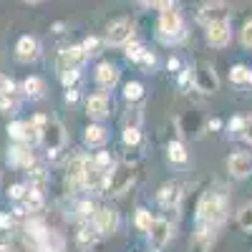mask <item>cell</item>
<instances>
[{"mask_svg": "<svg viewBox=\"0 0 252 252\" xmlns=\"http://www.w3.org/2000/svg\"><path fill=\"white\" fill-rule=\"evenodd\" d=\"M227 215V199L220 192H207L197 204V224L220 227Z\"/></svg>", "mask_w": 252, "mask_h": 252, "instance_id": "cell-1", "label": "cell"}, {"mask_svg": "<svg viewBox=\"0 0 252 252\" xmlns=\"http://www.w3.org/2000/svg\"><path fill=\"white\" fill-rule=\"evenodd\" d=\"M40 144L46 146V152L51 159H58V154L66 146V131L58 121H46V126L40 129Z\"/></svg>", "mask_w": 252, "mask_h": 252, "instance_id": "cell-2", "label": "cell"}, {"mask_svg": "<svg viewBox=\"0 0 252 252\" xmlns=\"http://www.w3.org/2000/svg\"><path fill=\"white\" fill-rule=\"evenodd\" d=\"M159 35H161V40H166V43L184 35V20H182L177 8L161 10V15H159Z\"/></svg>", "mask_w": 252, "mask_h": 252, "instance_id": "cell-3", "label": "cell"}, {"mask_svg": "<svg viewBox=\"0 0 252 252\" xmlns=\"http://www.w3.org/2000/svg\"><path fill=\"white\" fill-rule=\"evenodd\" d=\"M89 53L83 51V46H68L58 51V58H56V71L63 73V71H71V68H81L86 63Z\"/></svg>", "mask_w": 252, "mask_h": 252, "instance_id": "cell-4", "label": "cell"}, {"mask_svg": "<svg viewBox=\"0 0 252 252\" xmlns=\"http://www.w3.org/2000/svg\"><path fill=\"white\" fill-rule=\"evenodd\" d=\"M227 15H229V8L222 0H207V3H202L199 10H197V20L202 26L217 23V20H227Z\"/></svg>", "mask_w": 252, "mask_h": 252, "instance_id": "cell-5", "label": "cell"}, {"mask_svg": "<svg viewBox=\"0 0 252 252\" xmlns=\"http://www.w3.org/2000/svg\"><path fill=\"white\" fill-rule=\"evenodd\" d=\"M131 35H134V23L129 18L114 20V23L109 26V31H106V40L111 46H126L131 40Z\"/></svg>", "mask_w": 252, "mask_h": 252, "instance_id": "cell-6", "label": "cell"}, {"mask_svg": "<svg viewBox=\"0 0 252 252\" xmlns=\"http://www.w3.org/2000/svg\"><path fill=\"white\" fill-rule=\"evenodd\" d=\"M94 224L101 235H114L119 229V212H114L111 207H101L94 215Z\"/></svg>", "mask_w": 252, "mask_h": 252, "instance_id": "cell-7", "label": "cell"}, {"mask_svg": "<svg viewBox=\"0 0 252 252\" xmlns=\"http://www.w3.org/2000/svg\"><path fill=\"white\" fill-rule=\"evenodd\" d=\"M229 38H232V31H229L227 20H217V23H209L207 26V40H209V46L224 48L229 43Z\"/></svg>", "mask_w": 252, "mask_h": 252, "instance_id": "cell-8", "label": "cell"}, {"mask_svg": "<svg viewBox=\"0 0 252 252\" xmlns=\"http://www.w3.org/2000/svg\"><path fill=\"white\" fill-rule=\"evenodd\" d=\"M227 169H229V174L237 177V179L250 177V172H252V154H247V152L232 154V157L227 159Z\"/></svg>", "mask_w": 252, "mask_h": 252, "instance_id": "cell-9", "label": "cell"}, {"mask_svg": "<svg viewBox=\"0 0 252 252\" xmlns=\"http://www.w3.org/2000/svg\"><path fill=\"white\" fill-rule=\"evenodd\" d=\"M8 161H10L13 166H23V169H28V166L35 161V159H33V152H31V144L18 141L15 146H10V152H8Z\"/></svg>", "mask_w": 252, "mask_h": 252, "instance_id": "cell-10", "label": "cell"}, {"mask_svg": "<svg viewBox=\"0 0 252 252\" xmlns=\"http://www.w3.org/2000/svg\"><path fill=\"white\" fill-rule=\"evenodd\" d=\"M86 114H89V119H94V121L106 119V116H109V96H106V94H94V96H89V101H86Z\"/></svg>", "mask_w": 252, "mask_h": 252, "instance_id": "cell-11", "label": "cell"}, {"mask_svg": "<svg viewBox=\"0 0 252 252\" xmlns=\"http://www.w3.org/2000/svg\"><path fill=\"white\" fill-rule=\"evenodd\" d=\"M15 58L20 63H31L38 58V40L33 35H23V38H18V43H15Z\"/></svg>", "mask_w": 252, "mask_h": 252, "instance_id": "cell-12", "label": "cell"}, {"mask_svg": "<svg viewBox=\"0 0 252 252\" xmlns=\"http://www.w3.org/2000/svg\"><path fill=\"white\" fill-rule=\"evenodd\" d=\"M172 222L169 220H164V217H159V220H154L152 222V229H149V237H152V242L157 245V247H164L166 242L172 240Z\"/></svg>", "mask_w": 252, "mask_h": 252, "instance_id": "cell-13", "label": "cell"}, {"mask_svg": "<svg viewBox=\"0 0 252 252\" xmlns=\"http://www.w3.org/2000/svg\"><path fill=\"white\" fill-rule=\"evenodd\" d=\"M194 83H197V89H199V91H204V94H215V91H217V86H220L215 71L209 68V66H204V63L194 71Z\"/></svg>", "mask_w": 252, "mask_h": 252, "instance_id": "cell-14", "label": "cell"}, {"mask_svg": "<svg viewBox=\"0 0 252 252\" xmlns=\"http://www.w3.org/2000/svg\"><path fill=\"white\" fill-rule=\"evenodd\" d=\"M215 237H217V227H212V224H197V232H194L192 245L199 252H207L209 247L215 245Z\"/></svg>", "mask_w": 252, "mask_h": 252, "instance_id": "cell-15", "label": "cell"}, {"mask_svg": "<svg viewBox=\"0 0 252 252\" xmlns=\"http://www.w3.org/2000/svg\"><path fill=\"white\" fill-rule=\"evenodd\" d=\"M96 81L101 89H114L119 83V68L114 63H98L96 66Z\"/></svg>", "mask_w": 252, "mask_h": 252, "instance_id": "cell-16", "label": "cell"}, {"mask_svg": "<svg viewBox=\"0 0 252 252\" xmlns=\"http://www.w3.org/2000/svg\"><path fill=\"white\" fill-rule=\"evenodd\" d=\"M179 197H182V187H179V184H174V182L164 184V187L159 189V192H157V202H159L161 207H166V209L177 207V204H179Z\"/></svg>", "mask_w": 252, "mask_h": 252, "instance_id": "cell-17", "label": "cell"}, {"mask_svg": "<svg viewBox=\"0 0 252 252\" xmlns=\"http://www.w3.org/2000/svg\"><path fill=\"white\" fill-rule=\"evenodd\" d=\"M86 157H81V154H76V157H71V161H68V172H66V177H68V184H73V187H83V172H86Z\"/></svg>", "mask_w": 252, "mask_h": 252, "instance_id": "cell-18", "label": "cell"}, {"mask_svg": "<svg viewBox=\"0 0 252 252\" xmlns=\"http://www.w3.org/2000/svg\"><path fill=\"white\" fill-rule=\"evenodd\" d=\"M83 141H86L89 146H103L109 141V131L103 129L101 124H89L86 131H83Z\"/></svg>", "mask_w": 252, "mask_h": 252, "instance_id": "cell-19", "label": "cell"}, {"mask_svg": "<svg viewBox=\"0 0 252 252\" xmlns=\"http://www.w3.org/2000/svg\"><path fill=\"white\" fill-rule=\"evenodd\" d=\"M28 177H31V189H38V192H46L48 187V172L43 164H31L28 166Z\"/></svg>", "mask_w": 252, "mask_h": 252, "instance_id": "cell-20", "label": "cell"}, {"mask_svg": "<svg viewBox=\"0 0 252 252\" xmlns=\"http://www.w3.org/2000/svg\"><path fill=\"white\" fill-rule=\"evenodd\" d=\"M98 229H96V224L94 222H81V227H78V235H76V240H78V245L81 247H94L96 245V240H98Z\"/></svg>", "mask_w": 252, "mask_h": 252, "instance_id": "cell-21", "label": "cell"}, {"mask_svg": "<svg viewBox=\"0 0 252 252\" xmlns=\"http://www.w3.org/2000/svg\"><path fill=\"white\" fill-rule=\"evenodd\" d=\"M46 91V81L43 78H38V76H28L23 81V94L31 96V98H40Z\"/></svg>", "mask_w": 252, "mask_h": 252, "instance_id": "cell-22", "label": "cell"}, {"mask_svg": "<svg viewBox=\"0 0 252 252\" xmlns=\"http://www.w3.org/2000/svg\"><path fill=\"white\" fill-rule=\"evenodd\" d=\"M23 207H26V212H40L43 209V192H38V189H28L26 197H23Z\"/></svg>", "mask_w": 252, "mask_h": 252, "instance_id": "cell-23", "label": "cell"}, {"mask_svg": "<svg viewBox=\"0 0 252 252\" xmlns=\"http://www.w3.org/2000/svg\"><path fill=\"white\" fill-rule=\"evenodd\" d=\"M166 157H169V161H174V164H187V159H189L182 141H169V146H166Z\"/></svg>", "mask_w": 252, "mask_h": 252, "instance_id": "cell-24", "label": "cell"}, {"mask_svg": "<svg viewBox=\"0 0 252 252\" xmlns=\"http://www.w3.org/2000/svg\"><path fill=\"white\" fill-rule=\"evenodd\" d=\"M229 81L237 83V86L252 83V71H250L247 66H232V71H229Z\"/></svg>", "mask_w": 252, "mask_h": 252, "instance_id": "cell-25", "label": "cell"}, {"mask_svg": "<svg viewBox=\"0 0 252 252\" xmlns=\"http://www.w3.org/2000/svg\"><path fill=\"white\" fill-rule=\"evenodd\" d=\"M8 136L15 141H26L28 139V121H13L8 126Z\"/></svg>", "mask_w": 252, "mask_h": 252, "instance_id": "cell-26", "label": "cell"}, {"mask_svg": "<svg viewBox=\"0 0 252 252\" xmlns=\"http://www.w3.org/2000/svg\"><path fill=\"white\" fill-rule=\"evenodd\" d=\"M141 96H144V86H141L139 81H129L124 86V98L126 101H139Z\"/></svg>", "mask_w": 252, "mask_h": 252, "instance_id": "cell-27", "label": "cell"}, {"mask_svg": "<svg viewBox=\"0 0 252 252\" xmlns=\"http://www.w3.org/2000/svg\"><path fill=\"white\" fill-rule=\"evenodd\" d=\"M134 222H136V227L141 229V232H149V229H152V222H154V217H152L149 209H136V217H134Z\"/></svg>", "mask_w": 252, "mask_h": 252, "instance_id": "cell-28", "label": "cell"}, {"mask_svg": "<svg viewBox=\"0 0 252 252\" xmlns=\"http://www.w3.org/2000/svg\"><path fill=\"white\" fill-rule=\"evenodd\" d=\"M144 51H146V48H144V43H139V40H129V43H126V51H124V53H126V58H129V61H134V63H136V61L144 56Z\"/></svg>", "mask_w": 252, "mask_h": 252, "instance_id": "cell-29", "label": "cell"}, {"mask_svg": "<svg viewBox=\"0 0 252 252\" xmlns=\"http://www.w3.org/2000/svg\"><path fill=\"white\" fill-rule=\"evenodd\" d=\"M237 220H240V227H242V229H247V232H252V204H245V207L240 209Z\"/></svg>", "mask_w": 252, "mask_h": 252, "instance_id": "cell-30", "label": "cell"}, {"mask_svg": "<svg viewBox=\"0 0 252 252\" xmlns=\"http://www.w3.org/2000/svg\"><path fill=\"white\" fill-rule=\"evenodd\" d=\"M61 76V83L66 89H73L76 83H78V78H81V71L78 68H71V71H63V73H58Z\"/></svg>", "mask_w": 252, "mask_h": 252, "instance_id": "cell-31", "label": "cell"}, {"mask_svg": "<svg viewBox=\"0 0 252 252\" xmlns=\"http://www.w3.org/2000/svg\"><path fill=\"white\" fill-rule=\"evenodd\" d=\"M141 141V131L136 129V126H126L124 129V144L126 146H136Z\"/></svg>", "mask_w": 252, "mask_h": 252, "instance_id": "cell-32", "label": "cell"}, {"mask_svg": "<svg viewBox=\"0 0 252 252\" xmlns=\"http://www.w3.org/2000/svg\"><path fill=\"white\" fill-rule=\"evenodd\" d=\"M94 164L101 166V169H106V172H114V169H116L114 161H111V154H106V152H98V154L94 157Z\"/></svg>", "mask_w": 252, "mask_h": 252, "instance_id": "cell-33", "label": "cell"}, {"mask_svg": "<svg viewBox=\"0 0 252 252\" xmlns=\"http://www.w3.org/2000/svg\"><path fill=\"white\" fill-rule=\"evenodd\" d=\"M81 46H83V51H86L89 56H94V53H98V46H101V40H98L96 35H89V38L83 40Z\"/></svg>", "mask_w": 252, "mask_h": 252, "instance_id": "cell-34", "label": "cell"}, {"mask_svg": "<svg viewBox=\"0 0 252 252\" xmlns=\"http://www.w3.org/2000/svg\"><path fill=\"white\" fill-rule=\"evenodd\" d=\"M240 38H242V46H245V48H252V20H247V23L242 26Z\"/></svg>", "mask_w": 252, "mask_h": 252, "instance_id": "cell-35", "label": "cell"}, {"mask_svg": "<svg viewBox=\"0 0 252 252\" xmlns=\"http://www.w3.org/2000/svg\"><path fill=\"white\" fill-rule=\"evenodd\" d=\"M26 192H28V187H26V184H13V187L8 189V194H10V199H18V202H23Z\"/></svg>", "mask_w": 252, "mask_h": 252, "instance_id": "cell-36", "label": "cell"}, {"mask_svg": "<svg viewBox=\"0 0 252 252\" xmlns=\"http://www.w3.org/2000/svg\"><path fill=\"white\" fill-rule=\"evenodd\" d=\"M240 136H242L247 144H252V116H245V119H242V131H240Z\"/></svg>", "mask_w": 252, "mask_h": 252, "instance_id": "cell-37", "label": "cell"}, {"mask_svg": "<svg viewBox=\"0 0 252 252\" xmlns=\"http://www.w3.org/2000/svg\"><path fill=\"white\" fill-rule=\"evenodd\" d=\"M136 63H139L141 68H154V63H157V56H154L152 51H144V56H141V58H139Z\"/></svg>", "mask_w": 252, "mask_h": 252, "instance_id": "cell-38", "label": "cell"}, {"mask_svg": "<svg viewBox=\"0 0 252 252\" xmlns=\"http://www.w3.org/2000/svg\"><path fill=\"white\" fill-rule=\"evenodd\" d=\"M13 91H15V83L0 73V96H3V94H13Z\"/></svg>", "mask_w": 252, "mask_h": 252, "instance_id": "cell-39", "label": "cell"}, {"mask_svg": "<svg viewBox=\"0 0 252 252\" xmlns=\"http://www.w3.org/2000/svg\"><path fill=\"white\" fill-rule=\"evenodd\" d=\"M78 215H81L83 220H89L91 215H96V212H94V204H91V202H81V204H78Z\"/></svg>", "mask_w": 252, "mask_h": 252, "instance_id": "cell-40", "label": "cell"}, {"mask_svg": "<svg viewBox=\"0 0 252 252\" xmlns=\"http://www.w3.org/2000/svg\"><path fill=\"white\" fill-rule=\"evenodd\" d=\"M192 78H194V76H192V71H189V68H184V71L179 73V83H182V86H187V83L192 81Z\"/></svg>", "mask_w": 252, "mask_h": 252, "instance_id": "cell-41", "label": "cell"}, {"mask_svg": "<svg viewBox=\"0 0 252 252\" xmlns=\"http://www.w3.org/2000/svg\"><path fill=\"white\" fill-rule=\"evenodd\" d=\"M229 131H235V134H240V131H242V119H240V116L229 121Z\"/></svg>", "mask_w": 252, "mask_h": 252, "instance_id": "cell-42", "label": "cell"}, {"mask_svg": "<svg viewBox=\"0 0 252 252\" xmlns=\"http://www.w3.org/2000/svg\"><path fill=\"white\" fill-rule=\"evenodd\" d=\"M78 101V91L76 89H68L66 91V103H76Z\"/></svg>", "mask_w": 252, "mask_h": 252, "instance_id": "cell-43", "label": "cell"}, {"mask_svg": "<svg viewBox=\"0 0 252 252\" xmlns=\"http://www.w3.org/2000/svg\"><path fill=\"white\" fill-rule=\"evenodd\" d=\"M13 224V217H8V215H0V229H8Z\"/></svg>", "mask_w": 252, "mask_h": 252, "instance_id": "cell-44", "label": "cell"}, {"mask_svg": "<svg viewBox=\"0 0 252 252\" xmlns=\"http://www.w3.org/2000/svg\"><path fill=\"white\" fill-rule=\"evenodd\" d=\"M141 3H144V5H152V8H159L161 0H141Z\"/></svg>", "mask_w": 252, "mask_h": 252, "instance_id": "cell-45", "label": "cell"}, {"mask_svg": "<svg viewBox=\"0 0 252 252\" xmlns=\"http://www.w3.org/2000/svg\"><path fill=\"white\" fill-rule=\"evenodd\" d=\"M179 68V61L177 58H169V71H177Z\"/></svg>", "mask_w": 252, "mask_h": 252, "instance_id": "cell-46", "label": "cell"}, {"mask_svg": "<svg viewBox=\"0 0 252 252\" xmlns=\"http://www.w3.org/2000/svg\"><path fill=\"white\" fill-rule=\"evenodd\" d=\"M220 126H222V121H217V119L209 121V129H220Z\"/></svg>", "mask_w": 252, "mask_h": 252, "instance_id": "cell-47", "label": "cell"}, {"mask_svg": "<svg viewBox=\"0 0 252 252\" xmlns=\"http://www.w3.org/2000/svg\"><path fill=\"white\" fill-rule=\"evenodd\" d=\"M0 252H13V250H10L8 245H0Z\"/></svg>", "mask_w": 252, "mask_h": 252, "instance_id": "cell-48", "label": "cell"}, {"mask_svg": "<svg viewBox=\"0 0 252 252\" xmlns=\"http://www.w3.org/2000/svg\"><path fill=\"white\" fill-rule=\"evenodd\" d=\"M26 3H38V0H26Z\"/></svg>", "mask_w": 252, "mask_h": 252, "instance_id": "cell-49", "label": "cell"}]
</instances>
